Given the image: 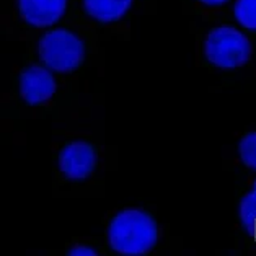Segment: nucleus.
Instances as JSON below:
<instances>
[{
    "mask_svg": "<svg viewBox=\"0 0 256 256\" xmlns=\"http://www.w3.org/2000/svg\"><path fill=\"white\" fill-rule=\"evenodd\" d=\"M199 2H202L204 5H209V7H218V5L227 4L228 0H199Z\"/></svg>",
    "mask_w": 256,
    "mask_h": 256,
    "instance_id": "12",
    "label": "nucleus"
},
{
    "mask_svg": "<svg viewBox=\"0 0 256 256\" xmlns=\"http://www.w3.org/2000/svg\"><path fill=\"white\" fill-rule=\"evenodd\" d=\"M132 0H84L86 15L102 23L121 20L129 12Z\"/></svg>",
    "mask_w": 256,
    "mask_h": 256,
    "instance_id": "7",
    "label": "nucleus"
},
{
    "mask_svg": "<svg viewBox=\"0 0 256 256\" xmlns=\"http://www.w3.org/2000/svg\"><path fill=\"white\" fill-rule=\"evenodd\" d=\"M40 59L54 72H72L84 62L85 44L68 30H54L40 40Z\"/></svg>",
    "mask_w": 256,
    "mask_h": 256,
    "instance_id": "3",
    "label": "nucleus"
},
{
    "mask_svg": "<svg viewBox=\"0 0 256 256\" xmlns=\"http://www.w3.org/2000/svg\"><path fill=\"white\" fill-rule=\"evenodd\" d=\"M67 254H70V256H93V254H96V250H93L90 246H85V245H77V246L68 250Z\"/></svg>",
    "mask_w": 256,
    "mask_h": 256,
    "instance_id": "11",
    "label": "nucleus"
},
{
    "mask_svg": "<svg viewBox=\"0 0 256 256\" xmlns=\"http://www.w3.org/2000/svg\"><path fill=\"white\" fill-rule=\"evenodd\" d=\"M238 154L243 164L256 172V132H250L240 140Z\"/></svg>",
    "mask_w": 256,
    "mask_h": 256,
    "instance_id": "10",
    "label": "nucleus"
},
{
    "mask_svg": "<svg viewBox=\"0 0 256 256\" xmlns=\"http://www.w3.org/2000/svg\"><path fill=\"white\" fill-rule=\"evenodd\" d=\"M67 0H18V10L31 26L46 28L56 24L66 14Z\"/></svg>",
    "mask_w": 256,
    "mask_h": 256,
    "instance_id": "6",
    "label": "nucleus"
},
{
    "mask_svg": "<svg viewBox=\"0 0 256 256\" xmlns=\"http://www.w3.org/2000/svg\"><path fill=\"white\" fill-rule=\"evenodd\" d=\"M204 54L218 68H236L252 58V42L234 26H217L206 38Z\"/></svg>",
    "mask_w": 256,
    "mask_h": 256,
    "instance_id": "2",
    "label": "nucleus"
},
{
    "mask_svg": "<svg viewBox=\"0 0 256 256\" xmlns=\"http://www.w3.org/2000/svg\"><path fill=\"white\" fill-rule=\"evenodd\" d=\"M96 166V154L90 144L84 140L72 142L62 148L59 155V168L64 176L74 181L88 178Z\"/></svg>",
    "mask_w": 256,
    "mask_h": 256,
    "instance_id": "4",
    "label": "nucleus"
},
{
    "mask_svg": "<svg viewBox=\"0 0 256 256\" xmlns=\"http://www.w3.org/2000/svg\"><path fill=\"white\" fill-rule=\"evenodd\" d=\"M234 16L240 26L256 31V0H236L234 5Z\"/></svg>",
    "mask_w": 256,
    "mask_h": 256,
    "instance_id": "9",
    "label": "nucleus"
},
{
    "mask_svg": "<svg viewBox=\"0 0 256 256\" xmlns=\"http://www.w3.org/2000/svg\"><path fill=\"white\" fill-rule=\"evenodd\" d=\"M238 217L245 232L256 240V190L243 196L238 206Z\"/></svg>",
    "mask_w": 256,
    "mask_h": 256,
    "instance_id": "8",
    "label": "nucleus"
},
{
    "mask_svg": "<svg viewBox=\"0 0 256 256\" xmlns=\"http://www.w3.org/2000/svg\"><path fill=\"white\" fill-rule=\"evenodd\" d=\"M158 238L157 224L140 209H126L113 217L108 227L110 246L124 256L148 253Z\"/></svg>",
    "mask_w": 256,
    "mask_h": 256,
    "instance_id": "1",
    "label": "nucleus"
},
{
    "mask_svg": "<svg viewBox=\"0 0 256 256\" xmlns=\"http://www.w3.org/2000/svg\"><path fill=\"white\" fill-rule=\"evenodd\" d=\"M253 190H256V181H254V184H253Z\"/></svg>",
    "mask_w": 256,
    "mask_h": 256,
    "instance_id": "13",
    "label": "nucleus"
},
{
    "mask_svg": "<svg viewBox=\"0 0 256 256\" xmlns=\"http://www.w3.org/2000/svg\"><path fill=\"white\" fill-rule=\"evenodd\" d=\"M20 93L28 104H41L56 93V78L46 66H30L20 76Z\"/></svg>",
    "mask_w": 256,
    "mask_h": 256,
    "instance_id": "5",
    "label": "nucleus"
}]
</instances>
